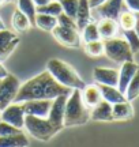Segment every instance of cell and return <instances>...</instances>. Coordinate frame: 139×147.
Wrapping results in <instances>:
<instances>
[{"instance_id": "obj_1", "label": "cell", "mask_w": 139, "mask_h": 147, "mask_svg": "<svg viewBox=\"0 0 139 147\" xmlns=\"http://www.w3.org/2000/svg\"><path fill=\"white\" fill-rule=\"evenodd\" d=\"M71 91V89L60 84L48 71H44L21 84L14 102L21 104L30 100H53L59 95H70Z\"/></svg>"}, {"instance_id": "obj_2", "label": "cell", "mask_w": 139, "mask_h": 147, "mask_svg": "<svg viewBox=\"0 0 139 147\" xmlns=\"http://www.w3.org/2000/svg\"><path fill=\"white\" fill-rule=\"evenodd\" d=\"M47 71L53 76L60 84H63L68 89L74 90H82L86 86L83 79L79 76V74L76 72L70 64L60 59H51L47 64Z\"/></svg>"}, {"instance_id": "obj_3", "label": "cell", "mask_w": 139, "mask_h": 147, "mask_svg": "<svg viewBox=\"0 0 139 147\" xmlns=\"http://www.w3.org/2000/svg\"><path fill=\"white\" fill-rule=\"evenodd\" d=\"M90 119V110L83 104L80 90L74 89L67 97L64 108V127L82 125Z\"/></svg>"}, {"instance_id": "obj_4", "label": "cell", "mask_w": 139, "mask_h": 147, "mask_svg": "<svg viewBox=\"0 0 139 147\" xmlns=\"http://www.w3.org/2000/svg\"><path fill=\"white\" fill-rule=\"evenodd\" d=\"M25 128L27 132L38 140L48 142L52 136H55L60 129L53 125L48 117H36V116H25Z\"/></svg>"}, {"instance_id": "obj_5", "label": "cell", "mask_w": 139, "mask_h": 147, "mask_svg": "<svg viewBox=\"0 0 139 147\" xmlns=\"http://www.w3.org/2000/svg\"><path fill=\"white\" fill-rule=\"evenodd\" d=\"M104 53L108 57L116 61V63L123 64L126 61H134V53L130 48L128 42L123 38H109L104 41Z\"/></svg>"}, {"instance_id": "obj_6", "label": "cell", "mask_w": 139, "mask_h": 147, "mask_svg": "<svg viewBox=\"0 0 139 147\" xmlns=\"http://www.w3.org/2000/svg\"><path fill=\"white\" fill-rule=\"evenodd\" d=\"M19 87L21 82L12 74H7L4 78L0 79V110L14 102Z\"/></svg>"}, {"instance_id": "obj_7", "label": "cell", "mask_w": 139, "mask_h": 147, "mask_svg": "<svg viewBox=\"0 0 139 147\" xmlns=\"http://www.w3.org/2000/svg\"><path fill=\"white\" fill-rule=\"evenodd\" d=\"M25 116L26 115L22 104H16V102H12L7 108L0 110V120L5 121L19 129L25 127Z\"/></svg>"}, {"instance_id": "obj_8", "label": "cell", "mask_w": 139, "mask_h": 147, "mask_svg": "<svg viewBox=\"0 0 139 147\" xmlns=\"http://www.w3.org/2000/svg\"><path fill=\"white\" fill-rule=\"evenodd\" d=\"M52 34L56 38V41L60 42L64 47L78 48L80 45V36H79V33H78V29L57 25L52 30Z\"/></svg>"}, {"instance_id": "obj_9", "label": "cell", "mask_w": 139, "mask_h": 147, "mask_svg": "<svg viewBox=\"0 0 139 147\" xmlns=\"http://www.w3.org/2000/svg\"><path fill=\"white\" fill-rule=\"evenodd\" d=\"M67 97L68 95H59L53 98L52 101V106L49 110L48 119L51 120V123L56 125L60 131L64 128V108H65V102H67Z\"/></svg>"}, {"instance_id": "obj_10", "label": "cell", "mask_w": 139, "mask_h": 147, "mask_svg": "<svg viewBox=\"0 0 139 147\" xmlns=\"http://www.w3.org/2000/svg\"><path fill=\"white\" fill-rule=\"evenodd\" d=\"M53 100H30L21 102L25 110V115L36 117H48Z\"/></svg>"}, {"instance_id": "obj_11", "label": "cell", "mask_w": 139, "mask_h": 147, "mask_svg": "<svg viewBox=\"0 0 139 147\" xmlns=\"http://www.w3.org/2000/svg\"><path fill=\"white\" fill-rule=\"evenodd\" d=\"M93 78L97 82V84H105V86H115V87H117L119 69L97 67L93 71Z\"/></svg>"}, {"instance_id": "obj_12", "label": "cell", "mask_w": 139, "mask_h": 147, "mask_svg": "<svg viewBox=\"0 0 139 147\" xmlns=\"http://www.w3.org/2000/svg\"><path fill=\"white\" fill-rule=\"evenodd\" d=\"M121 7H123V0H105L101 5L93 10H96L100 18H111L117 21L119 15L121 12Z\"/></svg>"}, {"instance_id": "obj_13", "label": "cell", "mask_w": 139, "mask_h": 147, "mask_svg": "<svg viewBox=\"0 0 139 147\" xmlns=\"http://www.w3.org/2000/svg\"><path fill=\"white\" fill-rule=\"evenodd\" d=\"M138 64L134 63V61H126V63L121 64L120 67V71H119V82H117V89L121 91V93H126L127 90V86L131 82V79L134 78L135 72L138 69Z\"/></svg>"}, {"instance_id": "obj_14", "label": "cell", "mask_w": 139, "mask_h": 147, "mask_svg": "<svg viewBox=\"0 0 139 147\" xmlns=\"http://www.w3.org/2000/svg\"><path fill=\"white\" fill-rule=\"evenodd\" d=\"M80 97L82 101L89 109H93L97 104L102 101V94L98 84H86L83 89L80 90Z\"/></svg>"}, {"instance_id": "obj_15", "label": "cell", "mask_w": 139, "mask_h": 147, "mask_svg": "<svg viewBox=\"0 0 139 147\" xmlns=\"http://www.w3.org/2000/svg\"><path fill=\"white\" fill-rule=\"evenodd\" d=\"M90 119L94 121H112V104L102 100L100 104H97L90 112Z\"/></svg>"}, {"instance_id": "obj_16", "label": "cell", "mask_w": 139, "mask_h": 147, "mask_svg": "<svg viewBox=\"0 0 139 147\" xmlns=\"http://www.w3.org/2000/svg\"><path fill=\"white\" fill-rule=\"evenodd\" d=\"M98 27V33L100 37L104 40H109L117 34L119 32V23L116 19H111V18H101L100 22L97 23Z\"/></svg>"}, {"instance_id": "obj_17", "label": "cell", "mask_w": 139, "mask_h": 147, "mask_svg": "<svg viewBox=\"0 0 139 147\" xmlns=\"http://www.w3.org/2000/svg\"><path fill=\"white\" fill-rule=\"evenodd\" d=\"M112 116H113V120H119V121L130 120L134 116V108L130 104V101H123V102L113 104Z\"/></svg>"}, {"instance_id": "obj_18", "label": "cell", "mask_w": 139, "mask_h": 147, "mask_svg": "<svg viewBox=\"0 0 139 147\" xmlns=\"http://www.w3.org/2000/svg\"><path fill=\"white\" fill-rule=\"evenodd\" d=\"M90 19H91V8L89 5V0H79L78 11H76V16H75V22H76L78 30H82L90 22Z\"/></svg>"}, {"instance_id": "obj_19", "label": "cell", "mask_w": 139, "mask_h": 147, "mask_svg": "<svg viewBox=\"0 0 139 147\" xmlns=\"http://www.w3.org/2000/svg\"><path fill=\"white\" fill-rule=\"evenodd\" d=\"M100 90L102 94V100L108 101L109 104H117V102H123L126 100V95L115 86H105V84H98Z\"/></svg>"}, {"instance_id": "obj_20", "label": "cell", "mask_w": 139, "mask_h": 147, "mask_svg": "<svg viewBox=\"0 0 139 147\" xmlns=\"http://www.w3.org/2000/svg\"><path fill=\"white\" fill-rule=\"evenodd\" d=\"M29 140L25 134H16L8 136H0V147H27Z\"/></svg>"}, {"instance_id": "obj_21", "label": "cell", "mask_w": 139, "mask_h": 147, "mask_svg": "<svg viewBox=\"0 0 139 147\" xmlns=\"http://www.w3.org/2000/svg\"><path fill=\"white\" fill-rule=\"evenodd\" d=\"M34 25L37 27H40L41 30L45 32H52L55 27L57 26V18L52 15H47V14H36L34 18Z\"/></svg>"}, {"instance_id": "obj_22", "label": "cell", "mask_w": 139, "mask_h": 147, "mask_svg": "<svg viewBox=\"0 0 139 147\" xmlns=\"http://www.w3.org/2000/svg\"><path fill=\"white\" fill-rule=\"evenodd\" d=\"M12 26L18 33H26L30 27L33 26L30 19L27 18L22 11H19L16 8L12 14Z\"/></svg>"}, {"instance_id": "obj_23", "label": "cell", "mask_w": 139, "mask_h": 147, "mask_svg": "<svg viewBox=\"0 0 139 147\" xmlns=\"http://www.w3.org/2000/svg\"><path fill=\"white\" fill-rule=\"evenodd\" d=\"M16 7H18V10L22 11L30 19L32 25H34V18H36V14H37L34 1L33 0H16Z\"/></svg>"}, {"instance_id": "obj_24", "label": "cell", "mask_w": 139, "mask_h": 147, "mask_svg": "<svg viewBox=\"0 0 139 147\" xmlns=\"http://www.w3.org/2000/svg\"><path fill=\"white\" fill-rule=\"evenodd\" d=\"M124 95H126V100L130 101V102L139 97V67L136 69V72H135L134 78L131 79V82L127 86V90H126Z\"/></svg>"}, {"instance_id": "obj_25", "label": "cell", "mask_w": 139, "mask_h": 147, "mask_svg": "<svg viewBox=\"0 0 139 147\" xmlns=\"http://www.w3.org/2000/svg\"><path fill=\"white\" fill-rule=\"evenodd\" d=\"M36 11L40 12V14L57 16L63 12V8H61V4H60L59 0H52V1H49L48 4L41 5V7H36Z\"/></svg>"}, {"instance_id": "obj_26", "label": "cell", "mask_w": 139, "mask_h": 147, "mask_svg": "<svg viewBox=\"0 0 139 147\" xmlns=\"http://www.w3.org/2000/svg\"><path fill=\"white\" fill-rule=\"evenodd\" d=\"M82 38H83V41H85V42L101 40L100 33H98L97 23H94V22H89V23H87V25L82 29Z\"/></svg>"}, {"instance_id": "obj_27", "label": "cell", "mask_w": 139, "mask_h": 147, "mask_svg": "<svg viewBox=\"0 0 139 147\" xmlns=\"http://www.w3.org/2000/svg\"><path fill=\"white\" fill-rule=\"evenodd\" d=\"M119 26L123 30H131L135 26V14L132 11H121L117 18Z\"/></svg>"}, {"instance_id": "obj_28", "label": "cell", "mask_w": 139, "mask_h": 147, "mask_svg": "<svg viewBox=\"0 0 139 147\" xmlns=\"http://www.w3.org/2000/svg\"><path fill=\"white\" fill-rule=\"evenodd\" d=\"M85 52L87 53L89 56H91V57L101 56L102 53H104V41H101V40H96V41L86 42Z\"/></svg>"}, {"instance_id": "obj_29", "label": "cell", "mask_w": 139, "mask_h": 147, "mask_svg": "<svg viewBox=\"0 0 139 147\" xmlns=\"http://www.w3.org/2000/svg\"><path fill=\"white\" fill-rule=\"evenodd\" d=\"M60 4H61V8H63V12L65 15H68L70 18L75 19L76 16V11H78V3L79 0H59Z\"/></svg>"}, {"instance_id": "obj_30", "label": "cell", "mask_w": 139, "mask_h": 147, "mask_svg": "<svg viewBox=\"0 0 139 147\" xmlns=\"http://www.w3.org/2000/svg\"><path fill=\"white\" fill-rule=\"evenodd\" d=\"M123 32H124V37H126V41L128 42L132 53L139 52V36L135 33V30L131 29V30H123Z\"/></svg>"}, {"instance_id": "obj_31", "label": "cell", "mask_w": 139, "mask_h": 147, "mask_svg": "<svg viewBox=\"0 0 139 147\" xmlns=\"http://www.w3.org/2000/svg\"><path fill=\"white\" fill-rule=\"evenodd\" d=\"M16 134H22V129L0 120V136H8V135H16Z\"/></svg>"}, {"instance_id": "obj_32", "label": "cell", "mask_w": 139, "mask_h": 147, "mask_svg": "<svg viewBox=\"0 0 139 147\" xmlns=\"http://www.w3.org/2000/svg\"><path fill=\"white\" fill-rule=\"evenodd\" d=\"M56 18H57V25H60V26L74 27V29H78V26H76V22H75V19H72V18H70L68 15H65L64 12H61V14H60V15H57Z\"/></svg>"}, {"instance_id": "obj_33", "label": "cell", "mask_w": 139, "mask_h": 147, "mask_svg": "<svg viewBox=\"0 0 139 147\" xmlns=\"http://www.w3.org/2000/svg\"><path fill=\"white\" fill-rule=\"evenodd\" d=\"M126 5L128 7L130 11L132 12H139V0H123Z\"/></svg>"}, {"instance_id": "obj_34", "label": "cell", "mask_w": 139, "mask_h": 147, "mask_svg": "<svg viewBox=\"0 0 139 147\" xmlns=\"http://www.w3.org/2000/svg\"><path fill=\"white\" fill-rule=\"evenodd\" d=\"M104 1L105 0H89V5H90V8L93 10V8H96L98 5H101Z\"/></svg>"}, {"instance_id": "obj_35", "label": "cell", "mask_w": 139, "mask_h": 147, "mask_svg": "<svg viewBox=\"0 0 139 147\" xmlns=\"http://www.w3.org/2000/svg\"><path fill=\"white\" fill-rule=\"evenodd\" d=\"M135 14V26H134V30L135 33L139 36V12H134Z\"/></svg>"}, {"instance_id": "obj_36", "label": "cell", "mask_w": 139, "mask_h": 147, "mask_svg": "<svg viewBox=\"0 0 139 147\" xmlns=\"http://www.w3.org/2000/svg\"><path fill=\"white\" fill-rule=\"evenodd\" d=\"M33 1H34V4H36V7H41V5L48 4L49 1H52V0H33Z\"/></svg>"}, {"instance_id": "obj_37", "label": "cell", "mask_w": 139, "mask_h": 147, "mask_svg": "<svg viewBox=\"0 0 139 147\" xmlns=\"http://www.w3.org/2000/svg\"><path fill=\"white\" fill-rule=\"evenodd\" d=\"M7 74H8V72H7V69H5V67H4V65H3L1 63H0V79H1V78H4V76L7 75Z\"/></svg>"}, {"instance_id": "obj_38", "label": "cell", "mask_w": 139, "mask_h": 147, "mask_svg": "<svg viewBox=\"0 0 139 147\" xmlns=\"http://www.w3.org/2000/svg\"><path fill=\"white\" fill-rule=\"evenodd\" d=\"M11 0H0V7L1 5H4V4H7V3H10Z\"/></svg>"}, {"instance_id": "obj_39", "label": "cell", "mask_w": 139, "mask_h": 147, "mask_svg": "<svg viewBox=\"0 0 139 147\" xmlns=\"http://www.w3.org/2000/svg\"><path fill=\"white\" fill-rule=\"evenodd\" d=\"M3 29H5V26H4V22L1 21V18H0V30H3Z\"/></svg>"}]
</instances>
